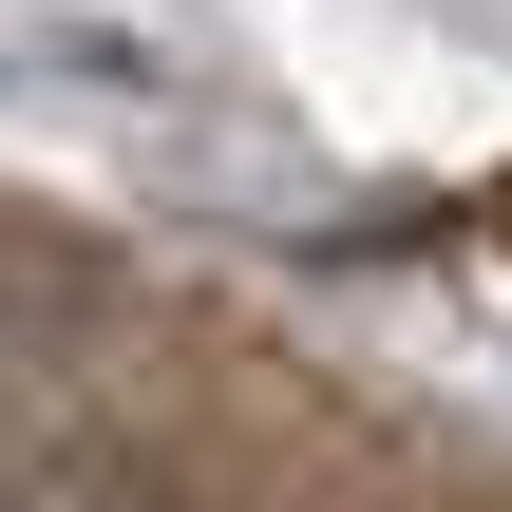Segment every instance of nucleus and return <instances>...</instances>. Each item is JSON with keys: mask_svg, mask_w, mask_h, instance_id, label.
Returning a JSON list of instances; mask_svg holds the SVG:
<instances>
[{"mask_svg": "<svg viewBox=\"0 0 512 512\" xmlns=\"http://www.w3.org/2000/svg\"><path fill=\"white\" fill-rule=\"evenodd\" d=\"M0 114L114 133V152H228L247 133V57L190 0H0Z\"/></svg>", "mask_w": 512, "mask_h": 512, "instance_id": "1", "label": "nucleus"}]
</instances>
